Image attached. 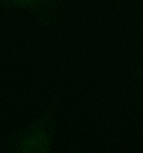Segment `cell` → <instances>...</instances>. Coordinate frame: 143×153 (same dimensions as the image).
<instances>
[{
  "label": "cell",
  "instance_id": "cell-2",
  "mask_svg": "<svg viewBox=\"0 0 143 153\" xmlns=\"http://www.w3.org/2000/svg\"><path fill=\"white\" fill-rule=\"evenodd\" d=\"M61 0H0L1 7H16L42 15H51L58 10Z\"/></svg>",
  "mask_w": 143,
  "mask_h": 153
},
{
  "label": "cell",
  "instance_id": "cell-1",
  "mask_svg": "<svg viewBox=\"0 0 143 153\" xmlns=\"http://www.w3.org/2000/svg\"><path fill=\"white\" fill-rule=\"evenodd\" d=\"M63 88L51 98L46 108L24 129L13 132L0 141V150L12 153H49L54 149V122Z\"/></svg>",
  "mask_w": 143,
  "mask_h": 153
},
{
  "label": "cell",
  "instance_id": "cell-3",
  "mask_svg": "<svg viewBox=\"0 0 143 153\" xmlns=\"http://www.w3.org/2000/svg\"><path fill=\"white\" fill-rule=\"evenodd\" d=\"M130 73L133 74V77L136 80H139V83L143 86V65H133V67H130Z\"/></svg>",
  "mask_w": 143,
  "mask_h": 153
}]
</instances>
